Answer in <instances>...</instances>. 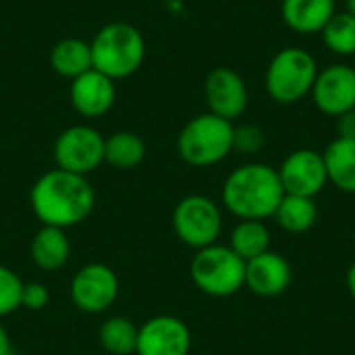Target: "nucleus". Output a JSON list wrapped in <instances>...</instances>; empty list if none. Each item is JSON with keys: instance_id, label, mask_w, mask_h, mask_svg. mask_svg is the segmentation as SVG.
<instances>
[{"instance_id": "obj_1", "label": "nucleus", "mask_w": 355, "mask_h": 355, "mask_svg": "<svg viewBox=\"0 0 355 355\" xmlns=\"http://www.w3.org/2000/svg\"><path fill=\"white\" fill-rule=\"evenodd\" d=\"M29 204L42 225L67 231L81 225L92 214L96 193L87 177L52 168L31 185Z\"/></svg>"}, {"instance_id": "obj_2", "label": "nucleus", "mask_w": 355, "mask_h": 355, "mask_svg": "<svg viewBox=\"0 0 355 355\" xmlns=\"http://www.w3.org/2000/svg\"><path fill=\"white\" fill-rule=\"evenodd\" d=\"M220 196L223 206L239 220H268L285 198V189L275 166L248 162L229 173Z\"/></svg>"}, {"instance_id": "obj_3", "label": "nucleus", "mask_w": 355, "mask_h": 355, "mask_svg": "<svg viewBox=\"0 0 355 355\" xmlns=\"http://www.w3.org/2000/svg\"><path fill=\"white\" fill-rule=\"evenodd\" d=\"M92 46V62L94 69L112 81L131 77L137 73L146 60V40L144 33L125 21H114L104 25L94 40Z\"/></svg>"}, {"instance_id": "obj_4", "label": "nucleus", "mask_w": 355, "mask_h": 355, "mask_svg": "<svg viewBox=\"0 0 355 355\" xmlns=\"http://www.w3.org/2000/svg\"><path fill=\"white\" fill-rule=\"evenodd\" d=\"M318 60L312 52L300 46L281 48L268 62L264 87L272 102L289 106L310 96L318 77Z\"/></svg>"}, {"instance_id": "obj_5", "label": "nucleus", "mask_w": 355, "mask_h": 355, "mask_svg": "<svg viewBox=\"0 0 355 355\" xmlns=\"http://www.w3.org/2000/svg\"><path fill=\"white\" fill-rule=\"evenodd\" d=\"M235 123L212 112L193 116L183 125L177 137V152L181 160L196 168L220 164L233 152Z\"/></svg>"}, {"instance_id": "obj_6", "label": "nucleus", "mask_w": 355, "mask_h": 355, "mask_svg": "<svg viewBox=\"0 0 355 355\" xmlns=\"http://www.w3.org/2000/svg\"><path fill=\"white\" fill-rule=\"evenodd\" d=\"M193 285L210 297H231L245 287V262L229 248L212 243L196 250L189 264Z\"/></svg>"}, {"instance_id": "obj_7", "label": "nucleus", "mask_w": 355, "mask_h": 355, "mask_svg": "<svg viewBox=\"0 0 355 355\" xmlns=\"http://www.w3.org/2000/svg\"><path fill=\"white\" fill-rule=\"evenodd\" d=\"M173 229L179 241L187 248H208L212 243H218V237L223 233V210L208 196H185L173 210Z\"/></svg>"}, {"instance_id": "obj_8", "label": "nucleus", "mask_w": 355, "mask_h": 355, "mask_svg": "<svg viewBox=\"0 0 355 355\" xmlns=\"http://www.w3.org/2000/svg\"><path fill=\"white\" fill-rule=\"evenodd\" d=\"M104 135L92 125H73L58 133L52 154L56 168L87 177L104 162Z\"/></svg>"}, {"instance_id": "obj_9", "label": "nucleus", "mask_w": 355, "mask_h": 355, "mask_svg": "<svg viewBox=\"0 0 355 355\" xmlns=\"http://www.w3.org/2000/svg\"><path fill=\"white\" fill-rule=\"evenodd\" d=\"M119 289V277L108 264L89 262L75 272L71 281V300L79 312L102 314L112 308Z\"/></svg>"}, {"instance_id": "obj_10", "label": "nucleus", "mask_w": 355, "mask_h": 355, "mask_svg": "<svg viewBox=\"0 0 355 355\" xmlns=\"http://www.w3.org/2000/svg\"><path fill=\"white\" fill-rule=\"evenodd\" d=\"M283 189L289 196L314 198L329 185L324 156L312 148H300L285 156L281 166L277 168Z\"/></svg>"}, {"instance_id": "obj_11", "label": "nucleus", "mask_w": 355, "mask_h": 355, "mask_svg": "<svg viewBox=\"0 0 355 355\" xmlns=\"http://www.w3.org/2000/svg\"><path fill=\"white\" fill-rule=\"evenodd\" d=\"M310 96L314 106L333 119L355 110V67L333 62L320 69Z\"/></svg>"}, {"instance_id": "obj_12", "label": "nucleus", "mask_w": 355, "mask_h": 355, "mask_svg": "<svg viewBox=\"0 0 355 355\" xmlns=\"http://www.w3.org/2000/svg\"><path fill=\"white\" fill-rule=\"evenodd\" d=\"M204 98L208 112L235 123L250 104V89L245 79L231 67H216L208 73L204 83Z\"/></svg>"}, {"instance_id": "obj_13", "label": "nucleus", "mask_w": 355, "mask_h": 355, "mask_svg": "<svg viewBox=\"0 0 355 355\" xmlns=\"http://www.w3.org/2000/svg\"><path fill=\"white\" fill-rule=\"evenodd\" d=\"M191 343V331L181 318L160 314L139 327L135 355H189Z\"/></svg>"}, {"instance_id": "obj_14", "label": "nucleus", "mask_w": 355, "mask_h": 355, "mask_svg": "<svg viewBox=\"0 0 355 355\" xmlns=\"http://www.w3.org/2000/svg\"><path fill=\"white\" fill-rule=\"evenodd\" d=\"M71 106L83 119H100L114 106L116 100V81L102 75L96 69L75 77L69 87Z\"/></svg>"}, {"instance_id": "obj_15", "label": "nucleus", "mask_w": 355, "mask_h": 355, "mask_svg": "<svg viewBox=\"0 0 355 355\" xmlns=\"http://www.w3.org/2000/svg\"><path fill=\"white\" fill-rule=\"evenodd\" d=\"M293 281L291 264L279 252L268 250L266 254L245 262V287L260 297L283 295Z\"/></svg>"}, {"instance_id": "obj_16", "label": "nucleus", "mask_w": 355, "mask_h": 355, "mask_svg": "<svg viewBox=\"0 0 355 355\" xmlns=\"http://www.w3.org/2000/svg\"><path fill=\"white\" fill-rule=\"evenodd\" d=\"M337 12V0H281L283 23L300 35H316Z\"/></svg>"}, {"instance_id": "obj_17", "label": "nucleus", "mask_w": 355, "mask_h": 355, "mask_svg": "<svg viewBox=\"0 0 355 355\" xmlns=\"http://www.w3.org/2000/svg\"><path fill=\"white\" fill-rule=\"evenodd\" d=\"M31 262L48 272L60 270L71 258V241L64 229L42 225L29 243Z\"/></svg>"}, {"instance_id": "obj_18", "label": "nucleus", "mask_w": 355, "mask_h": 355, "mask_svg": "<svg viewBox=\"0 0 355 355\" xmlns=\"http://www.w3.org/2000/svg\"><path fill=\"white\" fill-rule=\"evenodd\" d=\"M329 183L343 193H355V139L335 137L322 152Z\"/></svg>"}, {"instance_id": "obj_19", "label": "nucleus", "mask_w": 355, "mask_h": 355, "mask_svg": "<svg viewBox=\"0 0 355 355\" xmlns=\"http://www.w3.org/2000/svg\"><path fill=\"white\" fill-rule=\"evenodd\" d=\"M50 67L56 75L64 79H75L89 69H94L92 62V46L85 40L79 37H64L54 44L50 50Z\"/></svg>"}, {"instance_id": "obj_20", "label": "nucleus", "mask_w": 355, "mask_h": 355, "mask_svg": "<svg viewBox=\"0 0 355 355\" xmlns=\"http://www.w3.org/2000/svg\"><path fill=\"white\" fill-rule=\"evenodd\" d=\"M146 141L133 131H116L104 139V162L119 171H129L146 160Z\"/></svg>"}, {"instance_id": "obj_21", "label": "nucleus", "mask_w": 355, "mask_h": 355, "mask_svg": "<svg viewBox=\"0 0 355 355\" xmlns=\"http://www.w3.org/2000/svg\"><path fill=\"white\" fill-rule=\"evenodd\" d=\"M277 225L291 233V235H302L308 233L316 220H318V206L314 198H304V196H289L285 193V198L281 200L275 216Z\"/></svg>"}, {"instance_id": "obj_22", "label": "nucleus", "mask_w": 355, "mask_h": 355, "mask_svg": "<svg viewBox=\"0 0 355 355\" xmlns=\"http://www.w3.org/2000/svg\"><path fill=\"white\" fill-rule=\"evenodd\" d=\"M229 248L243 260L250 262L270 250V231L264 220H239L231 235Z\"/></svg>"}, {"instance_id": "obj_23", "label": "nucleus", "mask_w": 355, "mask_h": 355, "mask_svg": "<svg viewBox=\"0 0 355 355\" xmlns=\"http://www.w3.org/2000/svg\"><path fill=\"white\" fill-rule=\"evenodd\" d=\"M137 333L139 327H135L127 316H110L102 322L98 341L110 355H133L137 347Z\"/></svg>"}, {"instance_id": "obj_24", "label": "nucleus", "mask_w": 355, "mask_h": 355, "mask_svg": "<svg viewBox=\"0 0 355 355\" xmlns=\"http://www.w3.org/2000/svg\"><path fill=\"white\" fill-rule=\"evenodd\" d=\"M320 35L329 52H333L335 56L341 58L355 56V17L347 10L343 12L337 10L333 19L324 25Z\"/></svg>"}, {"instance_id": "obj_25", "label": "nucleus", "mask_w": 355, "mask_h": 355, "mask_svg": "<svg viewBox=\"0 0 355 355\" xmlns=\"http://www.w3.org/2000/svg\"><path fill=\"white\" fill-rule=\"evenodd\" d=\"M23 285L25 283L17 277L15 270L0 264V318L10 316L21 308Z\"/></svg>"}, {"instance_id": "obj_26", "label": "nucleus", "mask_w": 355, "mask_h": 355, "mask_svg": "<svg viewBox=\"0 0 355 355\" xmlns=\"http://www.w3.org/2000/svg\"><path fill=\"white\" fill-rule=\"evenodd\" d=\"M264 146H266V133L262 131V127L252 125V123L235 125L233 152H239L243 156H254V154L262 152Z\"/></svg>"}, {"instance_id": "obj_27", "label": "nucleus", "mask_w": 355, "mask_h": 355, "mask_svg": "<svg viewBox=\"0 0 355 355\" xmlns=\"http://www.w3.org/2000/svg\"><path fill=\"white\" fill-rule=\"evenodd\" d=\"M50 304V291L44 283H25L23 285V293H21V308L31 310V312H40Z\"/></svg>"}, {"instance_id": "obj_28", "label": "nucleus", "mask_w": 355, "mask_h": 355, "mask_svg": "<svg viewBox=\"0 0 355 355\" xmlns=\"http://www.w3.org/2000/svg\"><path fill=\"white\" fill-rule=\"evenodd\" d=\"M337 137L343 139H355V110H349L337 119Z\"/></svg>"}, {"instance_id": "obj_29", "label": "nucleus", "mask_w": 355, "mask_h": 355, "mask_svg": "<svg viewBox=\"0 0 355 355\" xmlns=\"http://www.w3.org/2000/svg\"><path fill=\"white\" fill-rule=\"evenodd\" d=\"M0 355H12V343L2 322H0Z\"/></svg>"}, {"instance_id": "obj_30", "label": "nucleus", "mask_w": 355, "mask_h": 355, "mask_svg": "<svg viewBox=\"0 0 355 355\" xmlns=\"http://www.w3.org/2000/svg\"><path fill=\"white\" fill-rule=\"evenodd\" d=\"M345 283H347V291H349V295H352V300L355 302V262L349 266V270H347V277H345Z\"/></svg>"}, {"instance_id": "obj_31", "label": "nucleus", "mask_w": 355, "mask_h": 355, "mask_svg": "<svg viewBox=\"0 0 355 355\" xmlns=\"http://www.w3.org/2000/svg\"><path fill=\"white\" fill-rule=\"evenodd\" d=\"M345 10L355 17V0H345Z\"/></svg>"}, {"instance_id": "obj_32", "label": "nucleus", "mask_w": 355, "mask_h": 355, "mask_svg": "<svg viewBox=\"0 0 355 355\" xmlns=\"http://www.w3.org/2000/svg\"><path fill=\"white\" fill-rule=\"evenodd\" d=\"M354 245H355V235H354Z\"/></svg>"}]
</instances>
